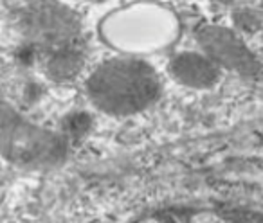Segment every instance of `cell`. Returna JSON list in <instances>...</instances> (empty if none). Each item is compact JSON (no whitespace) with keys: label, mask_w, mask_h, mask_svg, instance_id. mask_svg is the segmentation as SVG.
Segmentation results:
<instances>
[{"label":"cell","mask_w":263,"mask_h":223,"mask_svg":"<svg viewBox=\"0 0 263 223\" xmlns=\"http://www.w3.org/2000/svg\"><path fill=\"white\" fill-rule=\"evenodd\" d=\"M218 2H222V4H229V2H233V0H218Z\"/></svg>","instance_id":"9"},{"label":"cell","mask_w":263,"mask_h":223,"mask_svg":"<svg viewBox=\"0 0 263 223\" xmlns=\"http://www.w3.org/2000/svg\"><path fill=\"white\" fill-rule=\"evenodd\" d=\"M172 33V18L162 9L139 6L128 8L106 20L105 34L110 44L124 51L130 49H148L161 45L159 40L170 36Z\"/></svg>","instance_id":"3"},{"label":"cell","mask_w":263,"mask_h":223,"mask_svg":"<svg viewBox=\"0 0 263 223\" xmlns=\"http://www.w3.org/2000/svg\"><path fill=\"white\" fill-rule=\"evenodd\" d=\"M80 69H81V56L72 47L52 52L47 62L49 76L54 77V79H69V77L76 76Z\"/></svg>","instance_id":"7"},{"label":"cell","mask_w":263,"mask_h":223,"mask_svg":"<svg viewBox=\"0 0 263 223\" xmlns=\"http://www.w3.org/2000/svg\"><path fill=\"white\" fill-rule=\"evenodd\" d=\"M2 151L13 162L26 166L54 164L65 155L62 137L24 121L4 106L2 114Z\"/></svg>","instance_id":"2"},{"label":"cell","mask_w":263,"mask_h":223,"mask_svg":"<svg viewBox=\"0 0 263 223\" xmlns=\"http://www.w3.org/2000/svg\"><path fill=\"white\" fill-rule=\"evenodd\" d=\"M161 81L141 59L121 58L99 65L87 83V94L96 108L110 115L137 114L157 99Z\"/></svg>","instance_id":"1"},{"label":"cell","mask_w":263,"mask_h":223,"mask_svg":"<svg viewBox=\"0 0 263 223\" xmlns=\"http://www.w3.org/2000/svg\"><path fill=\"white\" fill-rule=\"evenodd\" d=\"M170 72L179 83L191 88H209L220 79V67L208 54L180 52L170 62Z\"/></svg>","instance_id":"6"},{"label":"cell","mask_w":263,"mask_h":223,"mask_svg":"<svg viewBox=\"0 0 263 223\" xmlns=\"http://www.w3.org/2000/svg\"><path fill=\"white\" fill-rule=\"evenodd\" d=\"M24 27L34 44L54 52L70 49L78 34V22L72 13L51 2L31 8L24 16Z\"/></svg>","instance_id":"4"},{"label":"cell","mask_w":263,"mask_h":223,"mask_svg":"<svg viewBox=\"0 0 263 223\" xmlns=\"http://www.w3.org/2000/svg\"><path fill=\"white\" fill-rule=\"evenodd\" d=\"M87 128H88V117H85V115H72L69 119V125H67V130L72 133L85 132Z\"/></svg>","instance_id":"8"},{"label":"cell","mask_w":263,"mask_h":223,"mask_svg":"<svg viewBox=\"0 0 263 223\" xmlns=\"http://www.w3.org/2000/svg\"><path fill=\"white\" fill-rule=\"evenodd\" d=\"M197 38L204 54H208L218 65L243 74L258 70V62L233 31L222 26H204L198 29Z\"/></svg>","instance_id":"5"}]
</instances>
